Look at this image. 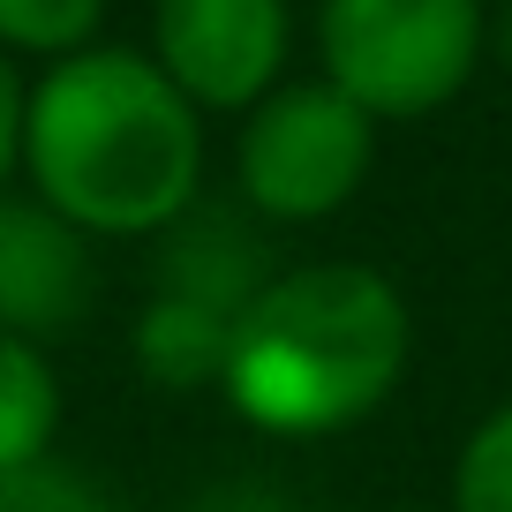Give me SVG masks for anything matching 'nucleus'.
<instances>
[{
    "label": "nucleus",
    "instance_id": "obj_7",
    "mask_svg": "<svg viewBox=\"0 0 512 512\" xmlns=\"http://www.w3.org/2000/svg\"><path fill=\"white\" fill-rule=\"evenodd\" d=\"M272 279H279V256L256 234L249 204H204L196 196L159 234V294H189L219 317H241Z\"/></svg>",
    "mask_w": 512,
    "mask_h": 512
},
{
    "label": "nucleus",
    "instance_id": "obj_10",
    "mask_svg": "<svg viewBox=\"0 0 512 512\" xmlns=\"http://www.w3.org/2000/svg\"><path fill=\"white\" fill-rule=\"evenodd\" d=\"M106 0H0V53L8 61H68L98 46Z\"/></svg>",
    "mask_w": 512,
    "mask_h": 512
},
{
    "label": "nucleus",
    "instance_id": "obj_9",
    "mask_svg": "<svg viewBox=\"0 0 512 512\" xmlns=\"http://www.w3.org/2000/svg\"><path fill=\"white\" fill-rule=\"evenodd\" d=\"M53 437H61V377L46 347L0 332V475L46 460Z\"/></svg>",
    "mask_w": 512,
    "mask_h": 512
},
{
    "label": "nucleus",
    "instance_id": "obj_12",
    "mask_svg": "<svg viewBox=\"0 0 512 512\" xmlns=\"http://www.w3.org/2000/svg\"><path fill=\"white\" fill-rule=\"evenodd\" d=\"M0 512H113V497L98 490L83 467H68V460L46 452V460L0 475Z\"/></svg>",
    "mask_w": 512,
    "mask_h": 512
},
{
    "label": "nucleus",
    "instance_id": "obj_5",
    "mask_svg": "<svg viewBox=\"0 0 512 512\" xmlns=\"http://www.w3.org/2000/svg\"><path fill=\"white\" fill-rule=\"evenodd\" d=\"M287 0H151V61L196 113H249L287 83Z\"/></svg>",
    "mask_w": 512,
    "mask_h": 512
},
{
    "label": "nucleus",
    "instance_id": "obj_13",
    "mask_svg": "<svg viewBox=\"0 0 512 512\" xmlns=\"http://www.w3.org/2000/svg\"><path fill=\"white\" fill-rule=\"evenodd\" d=\"M181 512H302L287 490H272V482H211V490H196Z\"/></svg>",
    "mask_w": 512,
    "mask_h": 512
},
{
    "label": "nucleus",
    "instance_id": "obj_2",
    "mask_svg": "<svg viewBox=\"0 0 512 512\" xmlns=\"http://www.w3.org/2000/svg\"><path fill=\"white\" fill-rule=\"evenodd\" d=\"M415 317L407 294L354 256L294 264L234 317L226 407L249 430L309 445L369 422L407 377Z\"/></svg>",
    "mask_w": 512,
    "mask_h": 512
},
{
    "label": "nucleus",
    "instance_id": "obj_11",
    "mask_svg": "<svg viewBox=\"0 0 512 512\" xmlns=\"http://www.w3.org/2000/svg\"><path fill=\"white\" fill-rule=\"evenodd\" d=\"M452 512H512V400L467 430L452 460Z\"/></svg>",
    "mask_w": 512,
    "mask_h": 512
},
{
    "label": "nucleus",
    "instance_id": "obj_4",
    "mask_svg": "<svg viewBox=\"0 0 512 512\" xmlns=\"http://www.w3.org/2000/svg\"><path fill=\"white\" fill-rule=\"evenodd\" d=\"M377 166V121L324 76L264 91L234 128V204L264 226H317L362 196Z\"/></svg>",
    "mask_w": 512,
    "mask_h": 512
},
{
    "label": "nucleus",
    "instance_id": "obj_8",
    "mask_svg": "<svg viewBox=\"0 0 512 512\" xmlns=\"http://www.w3.org/2000/svg\"><path fill=\"white\" fill-rule=\"evenodd\" d=\"M128 354L159 392H204V384H226V354H234V317L189 302V294H159L136 309V332H128Z\"/></svg>",
    "mask_w": 512,
    "mask_h": 512
},
{
    "label": "nucleus",
    "instance_id": "obj_14",
    "mask_svg": "<svg viewBox=\"0 0 512 512\" xmlns=\"http://www.w3.org/2000/svg\"><path fill=\"white\" fill-rule=\"evenodd\" d=\"M23 91H31V83L16 76L8 53H0V189H8L16 166H23Z\"/></svg>",
    "mask_w": 512,
    "mask_h": 512
},
{
    "label": "nucleus",
    "instance_id": "obj_6",
    "mask_svg": "<svg viewBox=\"0 0 512 512\" xmlns=\"http://www.w3.org/2000/svg\"><path fill=\"white\" fill-rule=\"evenodd\" d=\"M98 309V241L31 189H0V332L61 339Z\"/></svg>",
    "mask_w": 512,
    "mask_h": 512
},
{
    "label": "nucleus",
    "instance_id": "obj_1",
    "mask_svg": "<svg viewBox=\"0 0 512 512\" xmlns=\"http://www.w3.org/2000/svg\"><path fill=\"white\" fill-rule=\"evenodd\" d=\"M23 181L91 241L166 234L204 196V113L151 53L83 46L23 91Z\"/></svg>",
    "mask_w": 512,
    "mask_h": 512
},
{
    "label": "nucleus",
    "instance_id": "obj_3",
    "mask_svg": "<svg viewBox=\"0 0 512 512\" xmlns=\"http://www.w3.org/2000/svg\"><path fill=\"white\" fill-rule=\"evenodd\" d=\"M482 0H317V76L369 121H430L475 83Z\"/></svg>",
    "mask_w": 512,
    "mask_h": 512
}]
</instances>
